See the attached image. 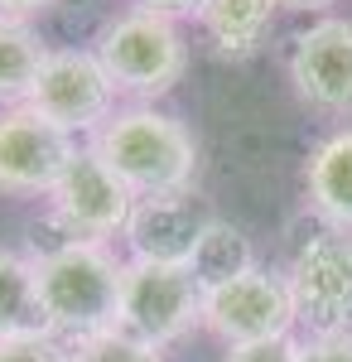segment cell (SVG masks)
Wrapping results in <instances>:
<instances>
[{"label":"cell","instance_id":"18","mask_svg":"<svg viewBox=\"0 0 352 362\" xmlns=\"http://www.w3.org/2000/svg\"><path fill=\"white\" fill-rule=\"evenodd\" d=\"M0 362H68V343L54 338L49 329L0 338Z\"/></svg>","mask_w":352,"mask_h":362},{"label":"cell","instance_id":"20","mask_svg":"<svg viewBox=\"0 0 352 362\" xmlns=\"http://www.w3.org/2000/svg\"><path fill=\"white\" fill-rule=\"evenodd\" d=\"M299 362H352V334L299 338Z\"/></svg>","mask_w":352,"mask_h":362},{"label":"cell","instance_id":"2","mask_svg":"<svg viewBox=\"0 0 352 362\" xmlns=\"http://www.w3.org/2000/svg\"><path fill=\"white\" fill-rule=\"evenodd\" d=\"M87 145L116 169V179L136 198L193 194L198 140L174 112H160L150 102H126Z\"/></svg>","mask_w":352,"mask_h":362},{"label":"cell","instance_id":"8","mask_svg":"<svg viewBox=\"0 0 352 362\" xmlns=\"http://www.w3.org/2000/svg\"><path fill=\"white\" fill-rule=\"evenodd\" d=\"M116 83L107 78L102 58L92 49H49L44 73L29 92L25 107H34L39 116H49L54 126H63L68 136H97L116 116Z\"/></svg>","mask_w":352,"mask_h":362},{"label":"cell","instance_id":"11","mask_svg":"<svg viewBox=\"0 0 352 362\" xmlns=\"http://www.w3.org/2000/svg\"><path fill=\"white\" fill-rule=\"evenodd\" d=\"M217 223V213L198 194H169V198H136V213L126 223V256L155 261V266H189L203 232Z\"/></svg>","mask_w":352,"mask_h":362},{"label":"cell","instance_id":"19","mask_svg":"<svg viewBox=\"0 0 352 362\" xmlns=\"http://www.w3.org/2000/svg\"><path fill=\"white\" fill-rule=\"evenodd\" d=\"M222 362H299V338H275V343H251V348H227Z\"/></svg>","mask_w":352,"mask_h":362},{"label":"cell","instance_id":"1","mask_svg":"<svg viewBox=\"0 0 352 362\" xmlns=\"http://www.w3.org/2000/svg\"><path fill=\"white\" fill-rule=\"evenodd\" d=\"M121 266L102 242L63 237L58 247L34 251V295H39V324L63 343H82L92 334L116 329V295H121Z\"/></svg>","mask_w":352,"mask_h":362},{"label":"cell","instance_id":"10","mask_svg":"<svg viewBox=\"0 0 352 362\" xmlns=\"http://www.w3.org/2000/svg\"><path fill=\"white\" fill-rule=\"evenodd\" d=\"M290 87L314 116H352V20L324 15L290 44Z\"/></svg>","mask_w":352,"mask_h":362},{"label":"cell","instance_id":"7","mask_svg":"<svg viewBox=\"0 0 352 362\" xmlns=\"http://www.w3.org/2000/svg\"><path fill=\"white\" fill-rule=\"evenodd\" d=\"M49 213L54 223L78 237V242H102L111 247L116 237H126V223L136 213V194L116 179V169L82 140V150L73 155V165L63 169V179L49 194Z\"/></svg>","mask_w":352,"mask_h":362},{"label":"cell","instance_id":"6","mask_svg":"<svg viewBox=\"0 0 352 362\" xmlns=\"http://www.w3.org/2000/svg\"><path fill=\"white\" fill-rule=\"evenodd\" d=\"M285 280L295 295L299 329L309 338L352 334V237L328 227L304 237L285 266Z\"/></svg>","mask_w":352,"mask_h":362},{"label":"cell","instance_id":"13","mask_svg":"<svg viewBox=\"0 0 352 362\" xmlns=\"http://www.w3.org/2000/svg\"><path fill=\"white\" fill-rule=\"evenodd\" d=\"M275 10H285L280 0H203L198 10V29L208 34L217 54L246 58L266 44V34L275 25Z\"/></svg>","mask_w":352,"mask_h":362},{"label":"cell","instance_id":"14","mask_svg":"<svg viewBox=\"0 0 352 362\" xmlns=\"http://www.w3.org/2000/svg\"><path fill=\"white\" fill-rule=\"evenodd\" d=\"M44 58H49V44L39 39V29L0 20V107H25L44 73Z\"/></svg>","mask_w":352,"mask_h":362},{"label":"cell","instance_id":"23","mask_svg":"<svg viewBox=\"0 0 352 362\" xmlns=\"http://www.w3.org/2000/svg\"><path fill=\"white\" fill-rule=\"evenodd\" d=\"M280 5H285V10H304V15H309V10H328V5H338V0H280Z\"/></svg>","mask_w":352,"mask_h":362},{"label":"cell","instance_id":"15","mask_svg":"<svg viewBox=\"0 0 352 362\" xmlns=\"http://www.w3.org/2000/svg\"><path fill=\"white\" fill-rule=\"evenodd\" d=\"M251 266H256V251H251L242 227H232L227 218H217L203 232V242H198V251H193V261H189L193 280L203 290H213V285H222V280H232V276H246Z\"/></svg>","mask_w":352,"mask_h":362},{"label":"cell","instance_id":"9","mask_svg":"<svg viewBox=\"0 0 352 362\" xmlns=\"http://www.w3.org/2000/svg\"><path fill=\"white\" fill-rule=\"evenodd\" d=\"M78 150V136H68L34 107H0V194L49 198Z\"/></svg>","mask_w":352,"mask_h":362},{"label":"cell","instance_id":"16","mask_svg":"<svg viewBox=\"0 0 352 362\" xmlns=\"http://www.w3.org/2000/svg\"><path fill=\"white\" fill-rule=\"evenodd\" d=\"M44 329L39 295H34V256L0 247V338Z\"/></svg>","mask_w":352,"mask_h":362},{"label":"cell","instance_id":"4","mask_svg":"<svg viewBox=\"0 0 352 362\" xmlns=\"http://www.w3.org/2000/svg\"><path fill=\"white\" fill-rule=\"evenodd\" d=\"M116 329L140 338L150 348H174L193 329H203V285L189 266H155L131 261L121 266V295H116Z\"/></svg>","mask_w":352,"mask_h":362},{"label":"cell","instance_id":"21","mask_svg":"<svg viewBox=\"0 0 352 362\" xmlns=\"http://www.w3.org/2000/svg\"><path fill=\"white\" fill-rule=\"evenodd\" d=\"M131 10H145V15H160V20L184 25V20H198L203 0H131Z\"/></svg>","mask_w":352,"mask_h":362},{"label":"cell","instance_id":"17","mask_svg":"<svg viewBox=\"0 0 352 362\" xmlns=\"http://www.w3.org/2000/svg\"><path fill=\"white\" fill-rule=\"evenodd\" d=\"M68 362H164V353L121 334V329H107V334H92L82 343H68Z\"/></svg>","mask_w":352,"mask_h":362},{"label":"cell","instance_id":"5","mask_svg":"<svg viewBox=\"0 0 352 362\" xmlns=\"http://www.w3.org/2000/svg\"><path fill=\"white\" fill-rule=\"evenodd\" d=\"M203 329L227 348L295 338L299 314H295V295H290L285 271L251 266L246 276H232L213 290H203Z\"/></svg>","mask_w":352,"mask_h":362},{"label":"cell","instance_id":"3","mask_svg":"<svg viewBox=\"0 0 352 362\" xmlns=\"http://www.w3.org/2000/svg\"><path fill=\"white\" fill-rule=\"evenodd\" d=\"M92 54L102 58V68H107V78L116 83L121 97L150 102V107L160 97H169L174 83L184 78V68H189L184 29L174 20L145 15V10L111 15L107 25L97 29V39H92Z\"/></svg>","mask_w":352,"mask_h":362},{"label":"cell","instance_id":"12","mask_svg":"<svg viewBox=\"0 0 352 362\" xmlns=\"http://www.w3.org/2000/svg\"><path fill=\"white\" fill-rule=\"evenodd\" d=\"M304 203L328 227L352 237V126L324 136L304 160Z\"/></svg>","mask_w":352,"mask_h":362},{"label":"cell","instance_id":"22","mask_svg":"<svg viewBox=\"0 0 352 362\" xmlns=\"http://www.w3.org/2000/svg\"><path fill=\"white\" fill-rule=\"evenodd\" d=\"M44 10H54V0H0V20H20V25H34Z\"/></svg>","mask_w":352,"mask_h":362}]
</instances>
